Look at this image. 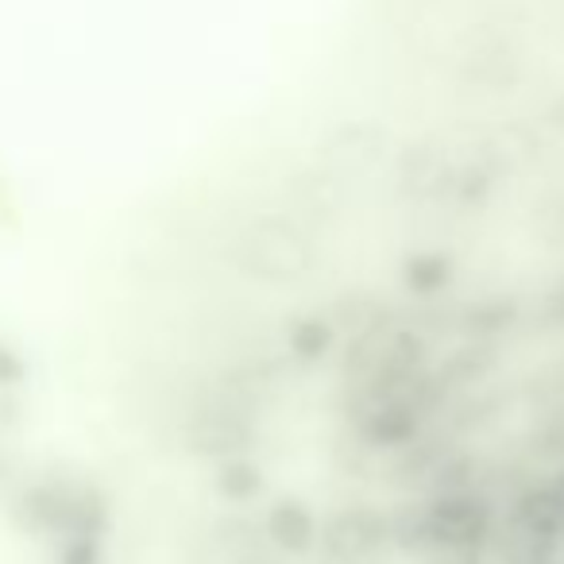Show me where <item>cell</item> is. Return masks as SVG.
Returning a JSON list of instances; mask_svg holds the SVG:
<instances>
[{
	"label": "cell",
	"instance_id": "obj_8",
	"mask_svg": "<svg viewBox=\"0 0 564 564\" xmlns=\"http://www.w3.org/2000/svg\"><path fill=\"white\" fill-rule=\"evenodd\" d=\"M333 340H337V333L325 317H299L286 329V348L299 364H322L333 352Z\"/></svg>",
	"mask_w": 564,
	"mask_h": 564
},
{
	"label": "cell",
	"instance_id": "obj_2",
	"mask_svg": "<svg viewBox=\"0 0 564 564\" xmlns=\"http://www.w3.org/2000/svg\"><path fill=\"white\" fill-rule=\"evenodd\" d=\"M391 541V518L371 507H348L333 514L317 533V545L337 564H360Z\"/></svg>",
	"mask_w": 564,
	"mask_h": 564
},
{
	"label": "cell",
	"instance_id": "obj_1",
	"mask_svg": "<svg viewBox=\"0 0 564 564\" xmlns=\"http://www.w3.org/2000/svg\"><path fill=\"white\" fill-rule=\"evenodd\" d=\"M495 533V507L476 491H437L414 510V530H399L402 545L437 549V553H476Z\"/></svg>",
	"mask_w": 564,
	"mask_h": 564
},
{
	"label": "cell",
	"instance_id": "obj_10",
	"mask_svg": "<svg viewBox=\"0 0 564 564\" xmlns=\"http://www.w3.org/2000/svg\"><path fill=\"white\" fill-rule=\"evenodd\" d=\"M561 487H564V484H561Z\"/></svg>",
	"mask_w": 564,
	"mask_h": 564
},
{
	"label": "cell",
	"instance_id": "obj_9",
	"mask_svg": "<svg viewBox=\"0 0 564 564\" xmlns=\"http://www.w3.org/2000/svg\"><path fill=\"white\" fill-rule=\"evenodd\" d=\"M541 564H549V561H541Z\"/></svg>",
	"mask_w": 564,
	"mask_h": 564
},
{
	"label": "cell",
	"instance_id": "obj_7",
	"mask_svg": "<svg viewBox=\"0 0 564 564\" xmlns=\"http://www.w3.org/2000/svg\"><path fill=\"white\" fill-rule=\"evenodd\" d=\"M220 499L228 502H251L263 495V471L248 460V456H225L217 464V476H213Z\"/></svg>",
	"mask_w": 564,
	"mask_h": 564
},
{
	"label": "cell",
	"instance_id": "obj_6",
	"mask_svg": "<svg viewBox=\"0 0 564 564\" xmlns=\"http://www.w3.org/2000/svg\"><path fill=\"white\" fill-rule=\"evenodd\" d=\"M456 263L448 251H414V256L402 259V286H406L414 299H433L453 282Z\"/></svg>",
	"mask_w": 564,
	"mask_h": 564
},
{
	"label": "cell",
	"instance_id": "obj_4",
	"mask_svg": "<svg viewBox=\"0 0 564 564\" xmlns=\"http://www.w3.org/2000/svg\"><path fill=\"white\" fill-rule=\"evenodd\" d=\"M263 533H267V541L279 549V553L302 556V553H314V549H317L322 522H317V514L302 499H294V495H282V499H274L271 507H267Z\"/></svg>",
	"mask_w": 564,
	"mask_h": 564
},
{
	"label": "cell",
	"instance_id": "obj_5",
	"mask_svg": "<svg viewBox=\"0 0 564 564\" xmlns=\"http://www.w3.org/2000/svg\"><path fill=\"white\" fill-rule=\"evenodd\" d=\"M364 441L376 448H402V445H414L417 433H422V414L410 399L394 394V399H383L379 406L368 410L360 425Z\"/></svg>",
	"mask_w": 564,
	"mask_h": 564
},
{
	"label": "cell",
	"instance_id": "obj_3",
	"mask_svg": "<svg viewBox=\"0 0 564 564\" xmlns=\"http://www.w3.org/2000/svg\"><path fill=\"white\" fill-rule=\"evenodd\" d=\"M510 530L522 533L538 549L556 545L564 538V487L561 484L525 487L510 502Z\"/></svg>",
	"mask_w": 564,
	"mask_h": 564
}]
</instances>
